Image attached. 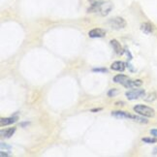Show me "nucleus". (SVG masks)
Instances as JSON below:
<instances>
[{
  "mask_svg": "<svg viewBox=\"0 0 157 157\" xmlns=\"http://www.w3.org/2000/svg\"><path fill=\"white\" fill-rule=\"evenodd\" d=\"M91 5L88 9V13H99L101 16H107L113 9V4L110 1L102 0H91Z\"/></svg>",
  "mask_w": 157,
  "mask_h": 157,
  "instance_id": "nucleus-1",
  "label": "nucleus"
},
{
  "mask_svg": "<svg viewBox=\"0 0 157 157\" xmlns=\"http://www.w3.org/2000/svg\"><path fill=\"white\" fill-rule=\"evenodd\" d=\"M112 116L113 117H116L117 118H127V119H132L134 120L136 122H140V123H144V124H147L148 123V120L144 117H140L139 116H135V114H131L129 113H126V112H122V111H117V112H113L112 113Z\"/></svg>",
  "mask_w": 157,
  "mask_h": 157,
  "instance_id": "nucleus-2",
  "label": "nucleus"
},
{
  "mask_svg": "<svg viewBox=\"0 0 157 157\" xmlns=\"http://www.w3.org/2000/svg\"><path fill=\"white\" fill-rule=\"evenodd\" d=\"M133 110H134V112L137 114H140V116L144 117L150 118V117H155V111L152 108L146 106V105H143V104L136 105V106H134V108H133Z\"/></svg>",
  "mask_w": 157,
  "mask_h": 157,
  "instance_id": "nucleus-3",
  "label": "nucleus"
},
{
  "mask_svg": "<svg viewBox=\"0 0 157 157\" xmlns=\"http://www.w3.org/2000/svg\"><path fill=\"white\" fill-rule=\"evenodd\" d=\"M126 21L121 17H114L108 21V25L114 30L123 29L126 27Z\"/></svg>",
  "mask_w": 157,
  "mask_h": 157,
  "instance_id": "nucleus-4",
  "label": "nucleus"
},
{
  "mask_svg": "<svg viewBox=\"0 0 157 157\" xmlns=\"http://www.w3.org/2000/svg\"><path fill=\"white\" fill-rule=\"evenodd\" d=\"M126 97H127L128 100H137L144 97L146 95V91L144 89H139V88H134L132 90H128L125 93Z\"/></svg>",
  "mask_w": 157,
  "mask_h": 157,
  "instance_id": "nucleus-5",
  "label": "nucleus"
},
{
  "mask_svg": "<svg viewBox=\"0 0 157 157\" xmlns=\"http://www.w3.org/2000/svg\"><path fill=\"white\" fill-rule=\"evenodd\" d=\"M130 80L131 78L127 76H125V75H117L116 77L113 78V82H116V83H119V84H121V86H123L124 87L126 88H128V84L130 82Z\"/></svg>",
  "mask_w": 157,
  "mask_h": 157,
  "instance_id": "nucleus-6",
  "label": "nucleus"
},
{
  "mask_svg": "<svg viewBox=\"0 0 157 157\" xmlns=\"http://www.w3.org/2000/svg\"><path fill=\"white\" fill-rule=\"evenodd\" d=\"M88 36L90 38H103L106 36V30L103 28H93L88 32Z\"/></svg>",
  "mask_w": 157,
  "mask_h": 157,
  "instance_id": "nucleus-7",
  "label": "nucleus"
},
{
  "mask_svg": "<svg viewBox=\"0 0 157 157\" xmlns=\"http://www.w3.org/2000/svg\"><path fill=\"white\" fill-rule=\"evenodd\" d=\"M110 44H111V46L113 47V51L116 52V53L117 54V56H121V54L124 53L123 48L121 47V44H120L117 40H116V39L111 40V41H110Z\"/></svg>",
  "mask_w": 157,
  "mask_h": 157,
  "instance_id": "nucleus-8",
  "label": "nucleus"
},
{
  "mask_svg": "<svg viewBox=\"0 0 157 157\" xmlns=\"http://www.w3.org/2000/svg\"><path fill=\"white\" fill-rule=\"evenodd\" d=\"M126 68V64L123 61H116L111 65V69L117 72H123Z\"/></svg>",
  "mask_w": 157,
  "mask_h": 157,
  "instance_id": "nucleus-9",
  "label": "nucleus"
},
{
  "mask_svg": "<svg viewBox=\"0 0 157 157\" xmlns=\"http://www.w3.org/2000/svg\"><path fill=\"white\" fill-rule=\"evenodd\" d=\"M17 120V117H1L0 118V125L2 126H6V125H10L15 123Z\"/></svg>",
  "mask_w": 157,
  "mask_h": 157,
  "instance_id": "nucleus-10",
  "label": "nucleus"
},
{
  "mask_svg": "<svg viewBox=\"0 0 157 157\" xmlns=\"http://www.w3.org/2000/svg\"><path fill=\"white\" fill-rule=\"evenodd\" d=\"M16 132V128L15 127H11V128H8V129H2L0 131V135H1L2 138H6V139H9L11 138L15 134Z\"/></svg>",
  "mask_w": 157,
  "mask_h": 157,
  "instance_id": "nucleus-11",
  "label": "nucleus"
},
{
  "mask_svg": "<svg viewBox=\"0 0 157 157\" xmlns=\"http://www.w3.org/2000/svg\"><path fill=\"white\" fill-rule=\"evenodd\" d=\"M153 25L150 22H144L141 25V30L146 34H150L153 32Z\"/></svg>",
  "mask_w": 157,
  "mask_h": 157,
  "instance_id": "nucleus-12",
  "label": "nucleus"
},
{
  "mask_svg": "<svg viewBox=\"0 0 157 157\" xmlns=\"http://www.w3.org/2000/svg\"><path fill=\"white\" fill-rule=\"evenodd\" d=\"M142 141L146 144H155L157 143V138L156 137H144L142 139Z\"/></svg>",
  "mask_w": 157,
  "mask_h": 157,
  "instance_id": "nucleus-13",
  "label": "nucleus"
},
{
  "mask_svg": "<svg viewBox=\"0 0 157 157\" xmlns=\"http://www.w3.org/2000/svg\"><path fill=\"white\" fill-rule=\"evenodd\" d=\"M156 93L155 92H153V93H149V94H147V95H144V99L146 100V101H147V102H152V101H154L155 99H156Z\"/></svg>",
  "mask_w": 157,
  "mask_h": 157,
  "instance_id": "nucleus-14",
  "label": "nucleus"
},
{
  "mask_svg": "<svg viewBox=\"0 0 157 157\" xmlns=\"http://www.w3.org/2000/svg\"><path fill=\"white\" fill-rule=\"evenodd\" d=\"M117 89H111L110 91L108 92V95L110 96V97H113V96L117 95Z\"/></svg>",
  "mask_w": 157,
  "mask_h": 157,
  "instance_id": "nucleus-15",
  "label": "nucleus"
},
{
  "mask_svg": "<svg viewBox=\"0 0 157 157\" xmlns=\"http://www.w3.org/2000/svg\"><path fill=\"white\" fill-rule=\"evenodd\" d=\"M93 72H103V73H107L108 70L106 68H94L92 70Z\"/></svg>",
  "mask_w": 157,
  "mask_h": 157,
  "instance_id": "nucleus-16",
  "label": "nucleus"
},
{
  "mask_svg": "<svg viewBox=\"0 0 157 157\" xmlns=\"http://www.w3.org/2000/svg\"><path fill=\"white\" fill-rule=\"evenodd\" d=\"M150 134H151L152 136H154V137H156V138H157V128L150 130Z\"/></svg>",
  "mask_w": 157,
  "mask_h": 157,
  "instance_id": "nucleus-17",
  "label": "nucleus"
},
{
  "mask_svg": "<svg viewBox=\"0 0 157 157\" xmlns=\"http://www.w3.org/2000/svg\"><path fill=\"white\" fill-rule=\"evenodd\" d=\"M102 109H94V110H92V112H98V111H101Z\"/></svg>",
  "mask_w": 157,
  "mask_h": 157,
  "instance_id": "nucleus-18",
  "label": "nucleus"
}]
</instances>
